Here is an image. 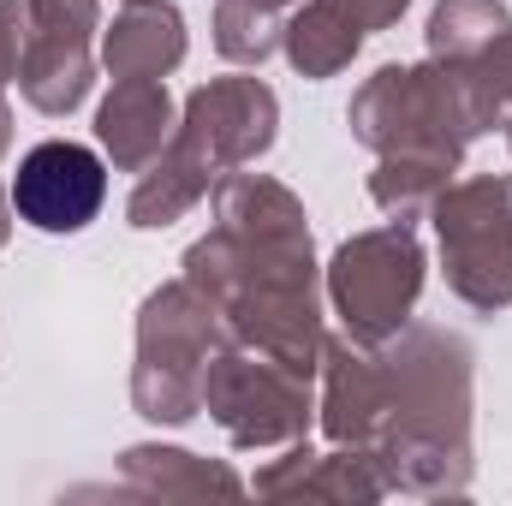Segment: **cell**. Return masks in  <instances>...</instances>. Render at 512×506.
I'll return each mask as SVG.
<instances>
[{
	"label": "cell",
	"instance_id": "e0dca14e",
	"mask_svg": "<svg viewBox=\"0 0 512 506\" xmlns=\"http://www.w3.org/2000/svg\"><path fill=\"white\" fill-rule=\"evenodd\" d=\"M209 179L215 173H203L191 155H179L173 143L143 167V179H137V191H131V203H126V221L131 227H173L179 215H191L203 197H209Z\"/></svg>",
	"mask_w": 512,
	"mask_h": 506
},
{
	"label": "cell",
	"instance_id": "7402d4cb",
	"mask_svg": "<svg viewBox=\"0 0 512 506\" xmlns=\"http://www.w3.org/2000/svg\"><path fill=\"white\" fill-rule=\"evenodd\" d=\"M24 36H30L24 0H0V90L18 78V60H24Z\"/></svg>",
	"mask_w": 512,
	"mask_h": 506
},
{
	"label": "cell",
	"instance_id": "30bf717a",
	"mask_svg": "<svg viewBox=\"0 0 512 506\" xmlns=\"http://www.w3.org/2000/svg\"><path fill=\"white\" fill-rule=\"evenodd\" d=\"M322 429L334 447L370 453L376 429H382V364L376 346L346 340H322Z\"/></svg>",
	"mask_w": 512,
	"mask_h": 506
},
{
	"label": "cell",
	"instance_id": "5bb4252c",
	"mask_svg": "<svg viewBox=\"0 0 512 506\" xmlns=\"http://www.w3.org/2000/svg\"><path fill=\"white\" fill-rule=\"evenodd\" d=\"M96 84V54L90 36H60V30H30L24 36V60H18V90L36 114L66 120L72 108H84Z\"/></svg>",
	"mask_w": 512,
	"mask_h": 506
},
{
	"label": "cell",
	"instance_id": "d6986e66",
	"mask_svg": "<svg viewBox=\"0 0 512 506\" xmlns=\"http://www.w3.org/2000/svg\"><path fill=\"white\" fill-rule=\"evenodd\" d=\"M298 0H221L215 6V48L233 66H262L280 48V30Z\"/></svg>",
	"mask_w": 512,
	"mask_h": 506
},
{
	"label": "cell",
	"instance_id": "6da1fadb",
	"mask_svg": "<svg viewBox=\"0 0 512 506\" xmlns=\"http://www.w3.org/2000/svg\"><path fill=\"white\" fill-rule=\"evenodd\" d=\"M185 280L221 310L233 346H251L298 376L322 364L310 221L286 185L227 173L215 185V227L185 251Z\"/></svg>",
	"mask_w": 512,
	"mask_h": 506
},
{
	"label": "cell",
	"instance_id": "ba28073f",
	"mask_svg": "<svg viewBox=\"0 0 512 506\" xmlns=\"http://www.w3.org/2000/svg\"><path fill=\"white\" fill-rule=\"evenodd\" d=\"M274 126H280V102L262 78H215L185 96L173 149L191 155L203 173H233L274 143Z\"/></svg>",
	"mask_w": 512,
	"mask_h": 506
},
{
	"label": "cell",
	"instance_id": "3957f363",
	"mask_svg": "<svg viewBox=\"0 0 512 506\" xmlns=\"http://www.w3.org/2000/svg\"><path fill=\"white\" fill-rule=\"evenodd\" d=\"M352 137L376 155H435V161H465V143L483 137L465 66L453 60H423V66H382L358 96H352Z\"/></svg>",
	"mask_w": 512,
	"mask_h": 506
},
{
	"label": "cell",
	"instance_id": "9c48e42d",
	"mask_svg": "<svg viewBox=\"0 0 512 506\" xmlns=\"http://www.w3.org/2000/svg\"><path fill=\"white\" fill-rule=\"evenodd\" d=\"M6 197H12V215L36 233H84L108 203V161L90 143L48 137L24 149Z\"/></svg>",
	"mask_w": 512,
	"mask_h": 506
},
{
	"label": "cell",
	"instance_id": "d4e9b609",
	"mask_svg": "<svg viewBox=\"0 0 512 506\" xmlns=\"http://www.w3.org/2000/svg\"><path fill=\"white\" fill-rule=\"evenodd\" d=\"M6 143H12V114H6V96H0V155H6Z\"/></svg>",
	"mask_w": 512,
	"mask_h": 506
},
{
	"label": "cell",
	"instance_id": "5b68a950",
	"mask_svg": "<svg viewBox=\"0 0 512 506\" xmlns=\"http://www.w3.org/2000/svg\"><path fill=\"white\" fill-rule=\"evenodd\" d=\"M423 245L411 233V221H387L370 227L358 239H346L334 262H328V298H334V316L346 322V334L358 346H382L393 340L411 310H417V292H423Z\"/></svg>",
	"mask_w": 512,
	"mask_h": 506
},
{
	"label": "cell",
	"instance_id": "8992f818",
	"mask_svg": "<svg viewBox=\"0 0 512 506\" xmlns=\"http://www.w3.org/2000/svg\"><path fill=\"white\" fill-rule=\"evenodd\" d=\"M447 286L471 310L512 304V179H459L429 203Z\"/></svg>",
	"mask_w": 512,
	"mask_h": 506
},
{
	"label": "cell",
	"instance_id": "4fadbf2b",
	"mask_svg": "<svg viewBox=\"0 0 512 506\" xmlns=\"http://www.w3.org/2000/svg\"><path fill=\"white\" fill-rule=\"evenodd\" d=\"M256 495H274V501H286V495H310V501H382L387 483L376 477V465L364 453H352V447L346 453H316L298 435L292 453L274 459L256 477Z\"/></svg>",
	"mask_w": 512,
	"mask_h": 506
},
{
	"label": "cell",
	"instance_id": "ffe728a7",
	"mask_svg": "<svg viewBox=\"0 0 512 506\" xmlns=\"http://www.w3.org/2000/svg\"><path fill=\"white\" fill-rule=\"evenodd\" d=\"M447 173L453 161H435V155H382V167L370 173V197L393 221H417L447 191Z\"/></svg>",
	"mask_w": 512,
	"mask_h": 506
},
{
	"label": "cell",
	"instance_id": "8fae6325",
	"mask_svg": "<svg viewBox=\"0 0 512 506\" xmlns=\"http://www.w3.org/2000/svg\"><path fill=\"white\" fill-rule=\"evenodd\" d=\"M173 96L161 78H114L108 102L96 108V137L114 155V167L143 173L167 143H173Z\"/></svg>",
	"mask_w": 512,
	"mask_h": 506
},
{
	"label": "cell",
	"instance_id": "7a4b0ae2",
	"mask_svg": "<svg viewBox=\"0 0 512 506\" xmlns=\"http://www.w3.org/2000/svg\"><path fill=\"white\" fill-rule=\"evenodd\" d=\"M376 364L382 429L364 459L399 495H459L471 477V346L435 322H405Z\"/></svg>",
	"mask_w": 512,
	"mask_h": 506
},
{
	"label": "cell",
	"instance_id": "484cf974",
	"mask_svg": "<svg viewBox=\"0 0 512 506\" xmlns=\"http://www.w3.org/2000/svg\"><path fill=\"white\" fill-rule=\"evenodd\" d=\"M507 143H512V126H507Z\"/></svg>",
	"mask_w": 512,
	"mask_h": 506
},
{
	"label": "cell",
	"instance_id": "44dd1931",
	"mask_svg": "<svg viewBox=\"0 0 512 506\" xmlns=\"http://www.w3.org/2000/svg\"><path fill=\"white\" fill-rule=\"evenodd\" d=\"M465 90H471V108H477L483 131L512 126V30L495 36L477 60H465Z\"/></svg>",
	"mask_w": 512,
	"mask_h": 506
},
{
	"label": "cell",
	"instance_id": "2e32d148",
	"mask_svg": "<svg viewBox=\"0 0 512 506\" xmlns=\"http://www.w3.org/2000/svg\"><path fill=\"white\" fill-rule=\"evenodd\" d=\"M364 48V30L352 18H340L328 0H298L286 30H280V54L304 72V78H334L352 66V54Z\"/></svg>",
	"mask_w": 512,
	"mask_h": 506
},
{
	"label": "cell",
	"instance_id": "7c38bea8",
	"mask_svg": "<svg viewBox=\"0 0 512 506\" xmlns=\"http://www.w3.org/2000/svg\"><path fill=\"white\" fill-rule=\"evenodd\" d=\"M185 60V18L173 0H120L102 30V66L114 78H167Z\"/></svg>",
	"mask_w": 512,
	"mask_h": 506
},
{
	"label": "cell",
	"instance_id": "277c9868",
	"mask_svg": "<svg viewBox=\"0 0 512 506\" xmlns=\"http://www.w3.org/2000/svg\"><path fill=\"white\" fill-rule=\"evenodd\" d=\"M221 346H227V322L185 274L155 286L137 310L131 405L149 423H191L203 411V370Z\"/></svg>",
	"mask_w": 512,
	"mask_h": 506
},
{
	"label": "cell",
	"instance_id": "9a60e30c",
	"mask_svg": "<svg viewBox=\"0 0 512 506\" xmlns=\"http://www.w3.org/2000/svg\"><path fill=\"white\" fill-rule=\"evenodd\" d=\"M131 495H161V501H185V495H239L245 483L227 471V465H209L185 447H131L120 459Z\"/></svg>",
	"mask_w": 512,
	"mask_h": 506
},
{
	"label": "cell",
	"instance_id": "603a6c76",
	"mask_svg": "<svg viewBox=\"0 0 512 506\" xmlns=\"http://www.w3.org/2000/svg\"><path fill=\"white\" fill-rule=\"evenodd\" d=\"M328 6H334L340 18H352V24L370 36V30H387V24H399L411 0H328Z\"/></svg>",
	"mask_w": 512,
	"mask_h": 506
},
{
	"label": "cell",
	"instance_id": "ac0fdd59",
	"mask_svg": "<svg viewBox=\"0 0 512 506\" xmlns=\"http://www.w3.org/2000/svg\"><path fill=\"white\" fill-rule=\"evenodd\" d=\"M507 30H512L507 0H441V6L429 12V54L465 66V60H477V54H483L495 36H507Z\"/></svg>",
	"mask_w": 512,
	"mask_h": 506
},
{
	"label": "cell",
	"instance_id": "cb8c5ba5",
	"mask_svg": "<svg viewBox=\"0 0 512 506\" xmlns=\"http://www.w3.org/2000/svg\"><path fill=\"white\" fill-rule=\"evenodd\" d=\"M6 233H12V197L0 191V245H6Z\"/></svg>",
	"mask_w": 512,
	"mask_h": 506
},
{
	"label": "cell",
	"instance_id": "52a82bcc",
	"mask_svg": "<svg viewBox=\"0 0 512 506\" xmlns=\"http://www.w3.org/2000/svg\"><path fill=\"white\" fill-rule=\"evenodd\" d=\"M203 411L233 447H292L310 429V376L227 340L203 370Z\"/></svg>",
	"mask_w": 512,
	"mask_h": 506
}]
</instances>
